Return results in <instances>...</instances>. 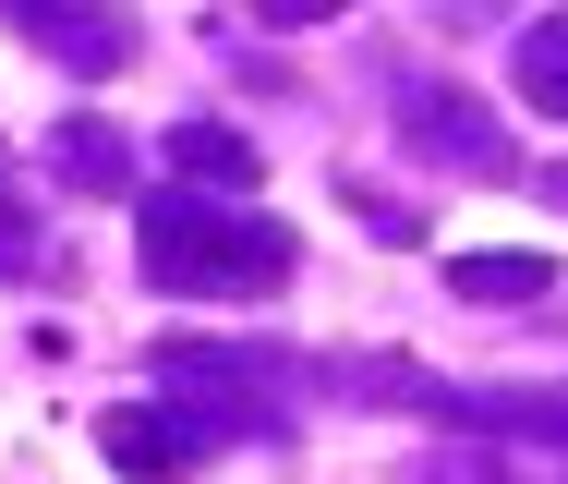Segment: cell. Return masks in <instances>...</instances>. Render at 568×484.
<instances>
[{"mask_svg":"<svg viewBox=\"0 0 568 484\" xmlns=\"http://www.w3.org/2000/svg\"><path fill=\"white\" fill-rule=\"evenodd\" d=\"M545 279H557V254H459V266H448L459 303H532Z\"/></svg>","mask_w":568,"mask_h":484,"instance_id":"7a4b0ae2","label":"cell"},{"mask_svg":"<svg viewBox=\"0 0 568 484\" xmlns=\"http://www.w3.org/2000/svg\"><path fill=\"white\" fill-rule=\"evenodd\" d=\"M170 158H182V182H254V145H242L230 121H182Z\"/></svg>","mask_w":568,"mask_h":484,"instance_id":"5b68a950","label":"cell"},{"mask_svg":"<svg viewBox=\"0 0 568 484\" xmlns=\"http://www.w3.org/2000/svg\"><path fill=\"white\" fill-rule=\"evenodd\" d=\"M61 145H73V182H85V194H121V133H98V121H73Z\"/></svg>","mask_w":568,"mask_h":484,"instance_id":"ba28073f","label":"cell"},{"mask_svg":"<svg viewBox=\"0 0 568 484\" xmlns=\"http://www.w3.org/2000/svg\"><path fill=\"white\" fill-rule=\"evenodd\" d=\"M484 412H532V424H568V400H484Z\"/></svg>","mask_w":568,"mask_h":484,"instance_id":"30bf717a","label":"cell"},{"mask_svg":"<svg viewBox=\"0 0 568 484\" xmlns=\"http://www.w3.org/2000/svg\"><path fill=\"white\" fill-rule=\"evenodd\" d=\"M0 279H37V219L12 206V182H0Z\"/></svg>","mask_w":568,"mask_h":484,"instance_id":"9c48e42d","label":"cell"},{"mask_svg":"<svg viewBox=\"0 0 568 484\" xmlns=\"http://www.w3.org/2000/svg\"><path fill=\"white\" fill-rule=\"evenodd\" d=\"M520 98H532L545 121H568V12H557V24H532V37H520Z\"/></svg>","mask_w":568,"mask_h":484,"instance_id":"8992f818","label":"cell"},{"mask_svg":"<svg viewBox=\"0 0 568 484\" xmlns=\"http://www.w3.org/2000/svg\"><path fill=\"white\" fill-rule=\"evenodd\" d=\"M412 133H436L448 158H471V170H496V133H484V110H459V98H412Z\"/></svg>","mask_w":568,"mask_h":484,"instance_id":"52a82bcc","label":"cell"},{"mask_svg":"<svg viewBox=\"0 0 568 484\" xmlns=\"http://www.w3.org/2000/svg\"><path fill=\"white\" fill-rule=\"evenodd\" d=\"M98 448H110L121 473H170V461H182V424H170V412H145V400H121L110 424H98Z\"/></svg>","mask_w":568,"mask_h":484,"instance_id":"3957f363","label":"cell"},{"mask_svg":"<svg viewBox=\"0 0 568 484\" xmlns=\"http://www.w3.org/2000/svg\"><path fill=\"white\" fill-rule=\"evenodd\" d=\"M24 37H49V49H61L73 73H110L133 24H110V12H24Z\"/></svg>","mask_w":568,"mask_h":484,"instance_id":"277c9868","label":"cell"},{"mask_svg":"<svg viewBox=\"0 0 568 484\" xmlns=\"http://www.w3.org/2000/svg\"><path fill=\"white\" fill-rule=\"evenodd\" d=\"M145 279L194 291V303H254L291 279V231L278 219H230L206 194H145Z\"/></svg>","mask_w":568,"mask_h":484,"instance_id":"6da1fadb","label":"cell"}]
</instances>
